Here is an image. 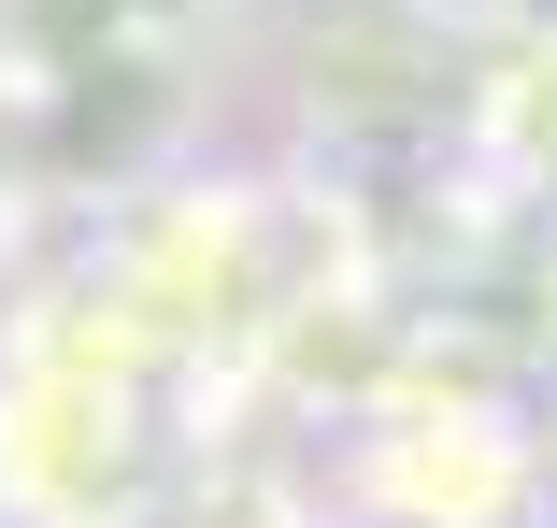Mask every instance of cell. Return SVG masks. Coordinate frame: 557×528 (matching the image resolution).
<instances>
[{
  "label": "cell",
  "instance_id": "1",
  "mask_svg": "<svg viewBox=\"0 0 557 528\" xmlns=\"http://www.w3.org/2000/svg\"><path fill=\"white\" fill-rule=\"evenodd\" d=\"M144 472V400L129 357H100V329H15L0 343V514L15 528H129Z\"/></svg>",
  "mask_w": 557,
  "mask_h": 528
},
{
  "label": "cell",
  "instance_id": "2",
  "mask_svg": "<svg viewBox=\"0 0 557 528\" xmlns=\"http://www.w3.org/2000/svg\"><path fill=\"white\" fill-rule=\"evenodd\" d=\"M543 500H557V429H543Z\"/></svg>",
  "mask_w": 557,
  "mask_h": 528
}]
</instances>
